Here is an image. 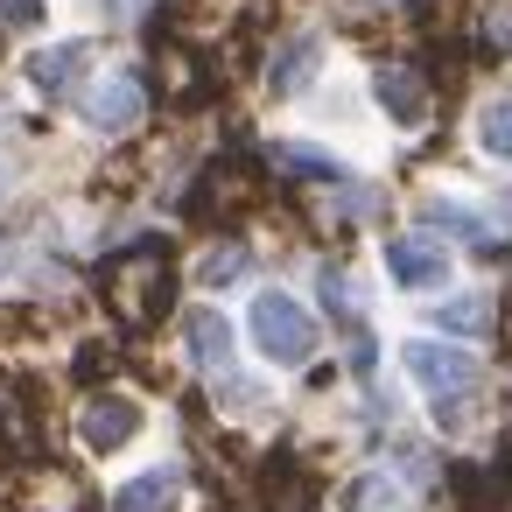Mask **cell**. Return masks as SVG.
I'll return each instance as SVG.
<instances>
[{
  "mask_svg": "<svg viewBox=\"0 0 512 512\" xmlns=\"http://www.w3.org/2000/svg\"><path fill=\"white\" fill-rule=\"evenodd\" d=\"M323 64V36H288L281 50H274V64H267V92H302L309 85V71Z\"/></svg>",
  "mask_w": 512,
  "mask_h": 512,
  "instance_id": "9",
  "label": "cell"
},
{
  "mask_svg": "<svg viewBox=\"0 0 512 512\" xmlns=\"http://www.w3.org/2000/svg\"><path fill=\"white\" fill-rule=\"evenodd\" d=\"M0 274H8V253H0Z\"/></svg>",
  "mask_w": 512,
  "mask_h": 512,
  "instance_id": "19",
  "label": "cell"
},
{
  "mask_svg": "<svg viewBox=\"0 0 512 512\" xmlns=\"http://www.w3.org/2000/svg\"><path fill=\"white\" fill-rule=\"evenodd\" d=\"M239 274H246V246H225V253H204V260H197V281H204L211 295H218V288H232Z\"/></svg>",
  "mask_w": 512,
  "mask_h": 512,
  "instance_id": "16",
  "label": "cell"
},
{
  "mask_svg": "<svg viewBox=\"0 0 512 512\" xmlns=\"http://www.w3.org/2000/svg\"><path fill=\"white\" fill-rule=\"evenodd\" d=\"M92 57V43H57V50H36L29 57V85L36 92H64L71 78H78V64Z\"/></svg>",
  "mask_w": 512,
  "mask_h": 512,
  "instance_id": "11",
  "label": "cell"
},
{
  "mask_svg": "<svg viewBox=\"0 0 512 512\" xmlns=\"http://www.w3.org/2000/svg\"><path fill=\"white\" fill-rule=\"evenodd\" d=\"M281 162H288V169H302V176H330V183H344V176H351L330 148H309V141H281Z\"/></svg>",
  "mask_w": 512,
  "mask_h": 512,
  "instance_id": "15",
  "label": "cell"
},
{
  "mask_svg": "<svg viewBox=\"0 0 512 512\" xmlns=\"http://www.w3.org/2000/svg\"><path fill=\"white\" fill-rule=\"evenodd\" d=\"M141 78L134 71H113V78H99L92 92H85V120L99 127V134H127L134 120H141Z\"/></svg>",
  "mask_w": 512,
  "mask_h": 512,
  "instance_id": "6",
  "label": "cell"
},
{
  "mask_svg": "<svg viewBox=\"0 0 512 512\" xmlns=\"http://www.w3.org/2000/svg\"><path fill=\"white\" fill-rule=\"evenodd\" d=\"M141 428H148V407L134 393H92L78 407V442L92 456H120L127 442H141Z\"/></svg>",
  "mask_w": 512,
  "mask_h": 512,
  "instance_id": "4",
  "label": "cell"
},
{
  "mask_svg": "<svg viewBox=\"0 0 512 512\" xmlns=\"http://www.w3.org/2000/svg\"><path fill=\"white\" fill-rule=\"evenodd\" d=\"M477 148H484L491 162H512V99L477 106Z\"/></svg>",
  "mask_w": 512,
  "mask_h": 512,
  "instance_id": "14",
  "label": "cell"
},
{
  "mask_svg": "<svg viewBox=\"0 0 512 512\" xmlns=\"http://www.w3.org/2000/svg\"><path fill=\"white\" fill-rule=\"evenodd\" d=\"M183 344H190V358H197L204 372H225V365H232V323H225L211 302H197V309L183 316Z\"/></svg>",
  "mask_w": 512,
  "mask_h": 512,
  "instance_id": "7",
  "label": "cell"
},
{
  "mask_svg": "<svg viewBox=\"0 0 512 512\" xmlns=\"http://www.w3.org/2000/svg\"><path fill=\"white\" fill-rule=\"evenodd\" d=\"M400 372L414 379V393H463L477 379V358L456 344V337H407L400 344Z\"/></svg>",
  "mask_w": 512,
  "mask_h": 512,
  "instance_id": "3",
  "label": "cell"
},
{
  "mask_svg": "<svg viewBox=\"0 0 512 512\" xmlns=\"http://www.w3.org/2000/svg\"><path fill=\"white\" fill-rule=\"evenodd\" d=\"M428 225H435V232H463V239H477V246H491V232H498L505 218H491V211H470V204H456V197H442V204H428Z\"/></svg>",
  "mask_w": 512,
  "mask_h": 512,
  "instance_id": "13",
  "label": "cell"
},
{
  "mask_svg": "<svg viewBox=\"0 0 512 512\" xmlns=\"http://www.w3.org/2000/svg\"><path fill=\"white\" fill-rule=\"evenodd\" d=\"M372 99L393 113V127H421V113H428L421 78H414V71H400V64H379V71H372Z\"/></svg>",
  "mask_w": 512,
  "mask_h": 512,
  "instance_id": "8",
  "label": "cell"
},
{
  "mask_svg": "<svg viewBox=\"0 0 512 512\" xmlns=\"http://www.w3.org/2000/svg\"><path fill=\"white\" fill-rule=\"evenodd\" d=\"M400 505V484L386 470H358L344 491H337V512H393Z\"/></svg>",
  "mask_w": 512,
  "mask_h": 512,
  "instance_id": "12",
  "label": "cell"
},
{
  "mask_svg": "<svg viewBox=\"0 0 512 512\" xmlns=\"http://www.w3.org/2000/svg\"><path fill=\"white\" fill-rule=\"evenodd\" d=\"M379 267H386V281H393L400 295H435V288L456 281V253L442 246V232H435V239H428V232H400V239H386Z\"/></svg>",
  "mask_w": 512,
  "mask_h": 512,
  "instance_id": "2",
  "label": "cell"
},
{
  "mask_svg": "<svg viewBox=\"0 0 512 512\" xmlns=\"http://www.w3.org/2000/svg\"><path fill=\"white\" fill-rule=\"evenodd\" d=\"M0 197H8V169H0Z\"/></svg>",
  "mask_w": 512,
  "mask_h": 512,
  "instance_id": "18",
  "label": "cell"
},
{
  "mask_svg": "<svg viewBox=\"0 0 512 512\" xmlns=\"http://www.w3.org/2000/svg\"><path fill=\"white\" fill-rule=\"evenodd\" d=\"M484 330H491V295H477V288H463L435 309V337H484Z\"/></svg>",
  "mask_w": 512,
  "mask_h": 512,
  "instance_id": "10",
  "label": "cell"
},
{
  "mask_svg": "<svg viewBox=\"0 0 512 512\" xmlns=\"http://www.w3.org/2000/svg\"><path fill=\"white\" fill-rule=\"evenodd\" d=\"M0 29H50V0H0Z\"/></svg>",
  "mask_w": 512,
  "mask_h": 512,
  "instance_id": "17",
  "label": "cell"
},
{
  "mask_svg": "<svg viewBox=\"0 0 512 512\" xmlns=\"http://www.w3.org/2000/svg\"><path fill=\"white\" fill-rule=\"evenodd\" d=\"M246 344L267 372H302L316 358V316L288 295V288H260L246 302Z\"/></svg>",
  "mask_w": 512,
  "mask_h": 512,
  "instance_id": "1",
  "label": "cell"
},
{
  "mask_svg": "<svg viewBox=\"0 0 512 512\" xmlns=\"http://www.w3.org/2000/svg\"><path fill=\"white\" fill-rule=\"evenodd\" d=\"M183 498H190V477L169 456H155L148 470H134V477L113 484V512H183Z\"/></svg>",
  "mask_w": 512,
  "mask_h": 512,
  "instance_id": "5",
  "label": "cell"
}]
</instances>
